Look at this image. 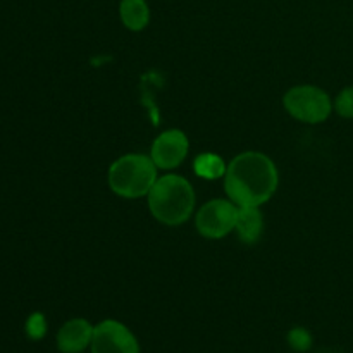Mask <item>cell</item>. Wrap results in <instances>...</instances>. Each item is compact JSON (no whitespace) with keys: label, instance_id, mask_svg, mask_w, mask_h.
Returning <instances> with one entry per match:
<instances>
[{"label":"cell","instance_id":"cell-7","mask_svg":"<svg viewBox=\"0 0 353 353\" xmlns=\"http://www.w3.org/2000/svg\"><path fill=\"white\" fill-rule=\"evenodd\" d=\"M188 148V137L181 130H168L154 140L150 157L159 169H174L185 161Z\"/></svg>","mask_w":353,"mask_h":353},{"label":"cell","instance_id":"cell-6","mask_svg":"<svg viewBox=\"0 0 353 353\" xmlns=\"http://www.w3.org/2000/svg\"><path fill=\"white\" fill-rule=\"evenodd\" d=\"M92 353H140V343L133 331L123 323L114 319H105L99 323L93 330Z\"/></svg>","mask_w":353,"mask_h":353},{"label":"cell","instance_id":"cell-3","mask_svg":"<svg viewBox=\"0 0 353 353\" xmlns=\"http://www.w3.org/2000/svg\"><path fill=\"white\" fill-rule=\"evenodd\" d=\"M157 165L150 155L128 154L112 162L107 174L110 190L123 199L148 195L157 181Z\"/></svg>","mask_w":353,"mask_h":353},{"label":"cell","instance_id":"cell-14","mask_svg":"<svg viewBox=\"0 0 353 353\" xmlns=\"http://www.w3.org/2000/svg\"><path fill=\"white\" fill-rule=\"evenodd\" d=\"M47 333V319L43 314L34 312L26 321V334L31 340H41Z\"/></svg>","mask_w":353,"mask_h":353},{"label":"cell","instance_id":"cell-9","mask_svg":"<svg viewBox=\"0 0 353 353\" xmlns=\"http://www.w3.org/2000/svg\"><path fill=\"white\" fill-rule=\"evenodd\" d=\"M238 238L245 245H254L261 238L264 230V219L259 212V207H238L236 224H234Z\"/></svg>","mask_w":353,"mask_h":353},{"label":"cell","instance_id":"cell-12","mask_svg":"<svg viewBox=\"0 0 353 353\" xmlns=\"http://www.w3.org/2000/svg\"><path fill=\"white\" fill-rule=\"evenodd\" d=\"M334 109L345 119H353V86H347L338 93L334 100Z\"/></svg>","mask_w":353,"mask_h":353},{"label":"cell","instance_id":"cell-13","mask_svg":"<svg viewBox=\"0 0 353 353\" xmlns=\"http://www.w3.org/2000/svg\"><path fill=\"white\" fill-rule=\"evenodd\" d=\"M288 343L295 352H307L312 347V336L305 327H293L288 333Z\"/></svg>","mask_w":353,"mask_h":353},{"label":"cell","instance_id":"cell-1","mask_svg":"<svg viewBox=\"0 0 353 353\" xmlns=\"http://www.w3.org/2000/svg\"><path fill=\"white\" fill-rule=\"evenodd\" d=\"M278 168L261 152H243L228 164L224 190L238 207H261L278 190Z\"/></svg>","mask_w":353,"mask_h":353},{"label":"cell","instance_id":"cell-11","mask_svg":"<svg viewBox=\"0 0 353 353\" xmlns=\"http://www.w3.org/2000/svg\"><path fill=\"white\" fill-rule=\"evenodd\" d=\"M193 169H195V174L203 179H219L224 178L228 165L224 164V161L219 155L200 154L199 157H195Z\"/></svg>","mask_w":353,"mask_h":353},{"label":"cell","instance_id":"cell-2","mask_svg":"<svg viewBox=\"0 0 353 353\" xmlns=\"http://www.w3.org/2000/svg\"><path fill=\"white\" fill-rule=\"evenodd\" d=\"M148 209L159 223L179 226L192 217L195 192L188 179L178 174H165L148 192Z\"/></svg>","mask_w":353,"mask_h":353},{"label":"cell","instance_id":"cell-5","mask_svg":"<svg viewBox=\"0 0 353 353\" xmlns=\"http://www.w3.org/2000/svg\"><path fill=\"white\" fill-rule=\"evenodd\" d=\"M236 216L238 205H234L231 200H210L196 214V230L209 240H219L234 230Z\"/></svg>","mask_w":353,"mask_h":353},{"label":"cell","instance_id":"cell-8","mask_svg":"<svg viewBox=\"0 0 353 353\" xmlns=\"http://www.w3.org/2000/svg\"><path fill=\"white\" fill-rule=\"evenodd\" d=\"M95 326L86 319H71L57 333V348L62 353H81L90 348Z\"/></svg>","mask_w":353,"mask_h":353},{"label":"cell","instance_id":"cell-4","mask_svg":"<svg viewBox=\"0 0 353 353\" xmlns=\"http://www.w3.org/2000/svg\"><path fill=\"white\" fill-rule=\"evenodd\" d=\"M283 105L290 116L307 124L324 123L333 110L330 95L312 85L293 86L283 97Z\"/></svg>","mask_w":353,"mask_h":353},{"label":"cell","instance_id":"cell-10","mask_svg":"<svg viewBox=\"0 0 353 353\" xmlns=\"http://www.w3.org/2000/svg\"><path fill=\"white\" fill-rule=\"evenodd\" d=\"M119 17L131 31H141L150 23V7L147 0H121Z\"/></svg>","mask_w":353,"mask_h":353}]
</instances>
